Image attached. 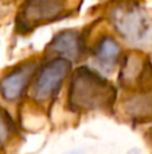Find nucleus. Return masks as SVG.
<instances>
[{
    "instance_id": "f257e3e1",
    "label": "nucleus",
    "mask_w": 152,
    "mask_h": 154,
    "mask_svg": "<svg viewBox=\"0 0 152 154\" xmlns=\"http://www.w3.org/2000/svg\"><path fill=\"white\" fill-rule=\"evenodd\" d=\"M96 15L131 48L142 50L152 45V11L143 0H104Z\"/></svg>"
},
{
    "instance_id": "f03ea898",
    "label": "nucleus",
    "mask_w": 152,
    "mask_h": 154,
    "mask_svg": "<svg viewBox=\"0 0 152 154\" xmlns=\"http://www.w3.org/2000/svg\"><path fill=\"white\" fill-rule=\"evenodd\" d=\"M82 0H20L13 16V31L28 37L38 29L77 15Z\"/></svg>"
},
{
    "instance_id": "7ed1b4c3",
    "label": "nucleus",
    "mask_w": 152,
    "mask_h": 154,
    "mask_svg": "<svg viewBox=\"0 0 152 154\" xmlns=\"http://www.w3.org/2000/svg\"><path fill=\"white\" fill-rule=\"evenodd\" d=\"M115 88L105 77L89 66H80L73 72L69 101L77 109H102L113 103Z\"/></svg>"
},
{
    "instance_id": "20e7f679",
    "label": "nucleus",
    "mask_w": 152,
    "mask_h": 154,
    "mask_svg": "<svg viewBox=\"0 0 152 154\" xmlns=\"http://www.w3.org/2000/svg\"><path fill=\"white\" fill-rule=\"evenodd\" d=\"M86 30V54H90L97 68L104 72H113L120 65L125 53L121 41L112 30L105 27V23L100 18L88 24Z\"/></svg>"
},
{
    "instance_id": "39448f33",
    "label": "nucleus",
    "mask_w": 152,
    "mask_h": 154,
    "mask_svg": "<svg viewBox=\"0 0 152 154\" xmlns=\"http://www.w3.org/2000/svg\"><path fill=\"white\" fill-rule=\"evenodd\" d=\"M73 64L66 58L53 57L40 58V64L31 81V95L37 101L50 100L61 87L65 80L70 76Z\"/></svg>"
},
{
    "instance_id": "423d86ee",
    "label": "nucleus",
    "mask_w": 152,
    "mask_h": 154,
    "mask_svg": "<svg viewBox=\"0 0 152 154\" xmlns=\"http://www.w3.org/2000/svg\"><path fill=\"white\" fill-rule=\"evenodd\" d=\"M86 38H88L86 27L59 30L46 45L42 58L61 57L69 60L72 64L81 61L86 54Z\"/></svg>"
},
{
    "instance_id": "0eeeda50",
    "label": "nucleus",
    "mask_w": 152,
    "mask_h": 154,
    "mask_svg": "<svg viewBox=\"0 0 152 154\" xmlns=\"http://www.w3.org/2000/svg\"><path fill=\"white\" fill-rule=\"evenodd\" d=\"M40 64L39 57H31L11 68L0 79V93L7 101H16L31 85L32 77Z\"/></svg>"
},
{
    "instance_id": "6e6552de",
    "label": "nucleus",
    "mask_w": 152,
    "mask_h": 154,
    "mask_svg": "<svg viewBox=\"0 0 152 154\" xmlns=\"http://www.w3.org/2000/svg\"><path fill=\"white\" fill-rule=\"evenodd\" d=\"M125 111L133 118H147L152 114V96L137 95L125 103Z\"/></svg>"
},
{
    "instance_id": "1a4fd4ad",
    "label": "nucleus",
    "mask_w": 152,
    "mask_h": 154,
    "mask_svg": "<svg viewBox=\"0 0 152 154\" xmlns=\"http://www.w3.org/2000/svg\"><path fill=\"white\" fill-rule=\"evenodd\" d=\"M12 133V123L3 111H0V145L5 142Z\"/></svg>"
}]
</instances>
